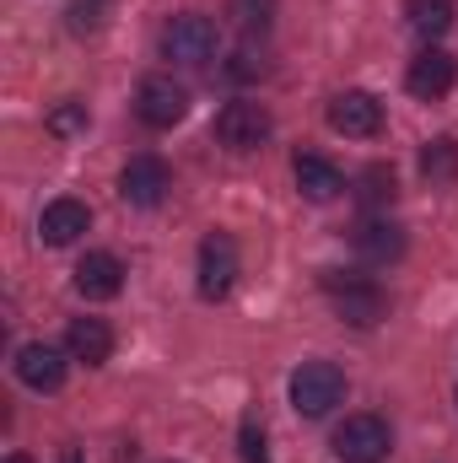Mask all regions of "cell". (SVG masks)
I'll list each match as a JSON object with an SVG mask.
<instances>
[{
	"instance_id": "15",
	"label": "cell",
	"mask_w": 458,
	"mask_h": 463,
	"mask_svg": "<svg viewBox=\"0 0 458 463\" xmlns=\"http://www.w3.org/2000/svg\"><path fill=\"white\" fill-rule=\"evenodd\" d=\"M65 350H71V361L103 366V361L114 355V329H109L103 318H76V324L65 329Z\"/></svg>"
},
{
	"instance_id": "10",
	"label": "cell",
	"mask_w": 458,
	"mask_h": 463,
	"mask_svg": "<svg viewBox=\"0 0 458 463\" xmlns=\"http://www.w3.org/2000/svg\"><path fill=\"white\" fill-rule=\"evenodd\" d=\"M329 129H340L350 140H367V135H377L383 129V103L372 98V92H335L329 98Z\"/></svg>"
},
{
	"instance_id": "6",
	"label": "cell",
	"mask_w": 458,
	"mask_h": 463,
	"mask_svg": "<svg viewBox=\"0 0 458 463\" xmlns=\"http://www.w3.org/2000/svg\"><path fill=\"white\" fill-rule=\"evenodd\" d=\"M135 114L151 129H173L178 118L189 114V87L173 81V76H146L140 92H135Z\"/></svg>"
},
{
	"instance_id": "23",
	"label": "cell",
	"mask_w": 458,
	"mask_h": 463,
	"mask_svg": "<svg viewBox=\"0 0 458 463\" xmlns=\"http://www.w3.org/2000/svg\"><path fill=\"white\" fill-rule=\"evenodd\" d=\"M237 448H243V463H270V448H264V426L248 415L243 420V437H237Z\"/></svg>"
},
{
	"instance_id": "22",
	"label": "cell",
	"mask_w": 458,
	"mask_h": 463,
	"mask_svg": "<svg viewBox=\"0 0 458 463\" xmlns=\"http://www.w3.org/2000/svg\"><path fill=\"white\" fill-rule=\"evenodd\" d=\"M87 124H92V114H87V103H76V98H71V103H60V109L49 114V135L71 140V135H81Z\"/></svg>"
},
{
	"instance_id": "4",
	"label": "cell",
	"mask_w": 458,
	"mask_h": 463,
	"mask_svg": "<svg viewBox=\"0 0 458 463\" xmlns=\"http://www.w3.org/2000/svg\"><path fill=\"white\" fill-rule=\"evenodd\" d=\"M394 453V431L377 415H350L335 431V458L340 463H383Z\"/></svg>"
},
{
	"instance_id": "21",
	"label": "cell",
	"mask_w": 458,
	"mask_h": 463,
	"mask_svg": "<svg viewBox=\"0 0 458 463\" xmlns=\"http://www.w3.org/2000/svg\"><path fill=\"white\" fill-rule=\"evenodd\" d=\"M103 16H109V0H71V5H65V27H71L76 38L98 33V27H103Z\"/></svg>"
},
{
	"instance_id": "14",
	"label": "cell",
	"mask_w": 458,
	"mask_h": 463,
	"mask_svg": "<svg viewBox=\"0 0 458 463\" xmlns=\"http://www.w3.org/2000/svg\"><path fill=\"white\" fill-rule=\"evenodd\" d=\"M291 178H297V189L313 200V205H324V200H335L345 189V178H340V167L329 162V156H319V151H302L297 162H291Z\"/></svg>"
},
{
	"instance_id": "20",
	"label": "cell",
	"mask_w": 458,
	"mask_h": 463,
	"mask_svg": "<svg viewBox=\"0 0 458 463\" xmlns=\"http://www.w3.org/2000/svg\"><path fill=\"white\" fill-rule=\"evenodd\" d=\"M421 173L432 184H458V140L453 135H437L426 151H421Z\"/></svg>"
},
{
	"instance_id": "5",
	"label": "cell",
	"mask_w": 458,
	"mask_h": 463,
	"mask_svg": "<svg viewBox=\"0 0 458 463\" xmlns=\"http://www.w3.org/2000/svg\"><path fill=\"white\" fill-rule=\"evenodd\" d=\"M167 189H173V173H167V162H162V156H129V162H124V173H119V200H124V205H135V211L162 205V200H167Z\"/></svg>"
},
{
	"instance_id": "11",
	"label": "cell",
	"mask_w": 458,
	"mask_h": 463,
	"mask_svg": "<svg viewBox=\"0 0 458 463\" xmlns=\"http://www.w3.org/2000/svg\"><path fill=\"white\" fill-rule=\"evenodd\" d=\"M16 383H27L33 393H54L65 383V355L54 345H43V340L22 345L16 350Z\"/></svg>"
},
{
	"instance_id": "12",
	"label": "cell",
	"mask_w": 458,
	"mask_h": 463,
	"mask_svg": "<svg viewBox=\"0 0 458 463\" xmlns=\"http://www.w3.org/2000/svg\"><path fill=\"white\" fill-rule=\"evenodd\" d=\"M87 227H92V211H87L81 200H71V194H65V200H49L43 216H38V237H43L49 248H71Z\"/></svg>"
},
{
	"instance_id": "17",
	"label": "cell",
	"mask_w": 458,
	"mask_h": 463,
	"mask_svg": "<svg viewBox=\"0 0 458 463\" xmlns=\"http://www.w3.org/2000/svg\"><path fill=\"white\" fill-rule=\"evenodd\" d=\"M405 16H410V27H415L426 43H437V38L453 27L458 5L453 0H405Z\"/></svg>"
},
{
	"instance_id": "13",
	"label": "cell",
	"mask_w": 458,
	"mask_h": 463,
	"mask_svg": "<svg viewBox=\"0 0 458 463\" xmlns=\"http://www.w3.org/2000/svg\"><path fill=\"white\" fill-rule=\"evenodd\" d=\"M76 291L87 302H114L119 291H124V264H119L114 253H87L76 264Z\"/></svg>"
},
{
	"instance_id": "8",
	"label": "cell",
	"mask_w": 458,
	"mask_h": 463,
	"mask_svg": "<svg viewBox=\"0 0 458 463\" xmlns=\"http://www.w3.org/2000/svg\"><path fill=\"white\" fill-rule=\"evenodd\" d=\"M458 81V60L448 49H437V43H426L415 60H410V71H405V87L421 98V103H437V98H448Z\"/></svg>"
},
{
	"instance_id": "1",
	"label": "cell",
	"mask_w": 458,
	"mask_h": 463,
	"mask_svg": "<svg viewBox=\"0 0 458 463\" xmlns=\"http://www.w3.org/2000/svg\"><path fill=\"white\" fill-rule=\"evenodd\" d=\"M340 399H345V372L335 361H302L291 372V410L302 420H324Z\"/></svg>"
},
{
	"instance_id": "3",
	"label": "cell",
	"mask_w": 458,
	"mask_h": 463,
	"mask_svg": "<svg viewBox=\"0 0 458 463\" xmlns=\"http://www.w3.org/2000/svg\"><path fill=\"white\" fill-rule=\"evenodd\" d=\"M324 291H329V302H335V313H340L345 324H356V329H372L383 313H388V297L377 291V280H367V275H324Z\"/></svg>"
},
{
	"instance_id": "2",
	"label": "cell",
	"mask_w": 458,
	"mask_h": 463,
	"mask_svg": "<svg viewBox=\"0 0 458 463\" xmlns=\"http://www.w3.org/2000/svg\"><path fill=\"white\" fill-rule=\"evenodd\" d=\"M216 49H222V33H216V22L200 16V11H184V16H173V22L162 27V54H167L173 65H211Z\"/></svg>"
},
{
	"instance_id": "19",
	"label": "cell",
	"mask_w": 458,
	"mask_h": 463,
	"mask_svg": "<svg viewBox=\"0 0 458 463\" xmlns=\"http://www.w3.org/2000/svg\"><path fill=\"white\" fill-rule=\"evenodd\" d=\"M394 194H399V184H394V167H383V162L361 167V178H356V200H361L367 211H383V205H394Z\"/></svg>"
},
{
	"instance_id": "24",
	"label": "cell",
	"mask_w": 458,
	"mask_h": 463,
	"mask_svg": "<svg viewBox=\"0 0 458 463\" xmlns=\"http://www.w3.org/2000/svg\"><path fill=\"white\" fill-rule=\"evenodd\" d=\"M264 71H270L264 54H253V49H243V54L232 60V76H237V81H253V76H264Z\"/></svg>"
},
{
	"instance_id": "26",
	"label": "cell",
	"mask_w": 458,
	"mask_h": 463,
	"mask_svg": "<svg viewBox=\"0 0 458 463\" xmlns=\"http://www.w3.org/2000/svg\"><path fill=\"white\" fill-rule=\"evenodd\" d=\"M5 463H33V458H27V453H11V458H5Z\"/></svg>"
},
{
	"instance_id": "18",
	"label": "cell",
	"mask_w": 458,
	"mask_h": 463,
	"mask_svg": "<svg viewBox=\"0 0 458 463\" xmlns=\"http://www.w3.org/2000/svg\"><path fill=\"white\" fill-rule=\"evenodd\" d=\"M275 11H281V0H227V16L243 38H264L275 27Z\"/></svg>"
},
{
	"instance_id": "25",
	"label": "cell",
	"mask_w": 458,
	"mask_h": 463,
	"mask_svg": "<svg viewBox=\"0 0 458 463\" xmlns=\"http://www.w3.org/2000/svg\"><path fill=\"white\" fill-rule=\"evenodd\" d=\"M60 463H81V453H76V448H71V453H65V458H60Z\"/></svg>"
},
{
	"instance_id": "9",
	"label": "cell",
	"mask_w": 458,
	"mask_h": 463,
	"mask_svg": "<svg viewBox=\"0 0 458 463\" xmlns=\"http://www.w3.org/2000/svg\"><path fill=\"white\" fill-rule=\"evenodd\" d=\"M200 297L205 302H222L232 291V280H237V242H232L227 232H211L205 242H200Z\"/></svg>"
},
{
	"instance_id": "16",
	"label": "cell",
	"mask_w": 458,
	"mask_h": 463,
	"mask_svg": "<svg viewBox=\"0 0 458 463\" xmlns=\"http://www.w3.org/2000/svg\"><path fill=\"white\" fill-rule=\"evenodd\" d=\"M356 253H361L367 264H394V259L405 253V232L394 227V222H383V216H367V222L356 227Z\"/></svg>"
},
{
	"instance_id": "7",
	"label": "cell",
	"mask_w": 458,
	"mask_h": 463,
	"mask_svg": "<svg viewBox=\"0 0 458 463\" xmlns=\"http://www.w3.org/2000/svg\"><path fill=\"white\" fill-rule=\"evenodd\" d=\"M270 109L264 103H248V98H237L227 103L222 114H216V135H222V146L227 151H259L264 140H270Z\"/></svg>"
}]
</instances>
